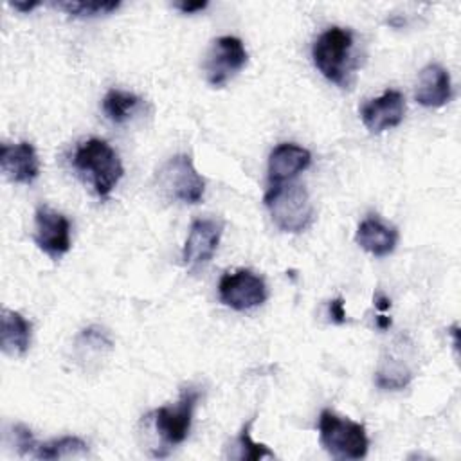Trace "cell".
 I'll use <instances>...</instances> for the list:
<instances>
[{
  "instance_id": "cell-26",
  "label": "cell",
  "mask_w": 461,
  "mask_h": 461,
  "mask_svg": "<svg viewBox=\"0 0 461 461\" xmlns=\"http://www.w3.org/2000/svg\"><path fill=\"white\" fill-rule=\"evenodd\" d=\"M376 326H378L380 330H389V326H391V319H389L387 315L380 313V315L376 317Z\"/></svg>"
},
{
  "instance_id": "cell-14",
  "label": "cell",
  "mask_w": 461,
  "mask_h": 461,
  "mask_svg": "<svg viewBox=\"0 0 461 461\" xmlns=\"http://www.w3.org/2000/svg\"><path fill=\"white\" fill-rule=\"evenodd\" d=\"M452 95L450 76L439 63H429L418 76L414 97L425 108H439L448 103Z\"/></svg>"
},
{
  "instance_id": "cell-19",
  "label": "cell",
  "mask_w": 461,
  "mask_h": 461,
  "mask_svg": "<svg viewBox=\"0 0 461 461\" xmlns=\"http://www.w3.org/2000/svg\"><path fill=\"white\" fill-rule=\"evenodd\" d=\"M54 5L63 9L70 16L92 18V16L108 14L115 9H119L121 2H58Z\"/></svg>"
},
{
  "instance_id": "cell-2",
  "label": "cell",
  "mask_w": 461,
  "mask_h": 461,
  "mask_svg": "<svg viewBox=\"0 0 461 461\" xmlns=\"http://www.w3.org/2000/svg\"><path fill=\"white\" fill-rule=\"evenodd\" d=\"M263 200L272 221L283 232L297 234L313 223L312 198L299 184L285 182L270 185Z\"/></svg>"
},
{
  "instance_id": "cell-9",
  "label": "cell",
  "mask_w": 461,
  "mask_h": 461,
  "mask_svg": "<svg viewBox=\"0 0 461 461\" xmlns=\"http://www.w3.org/2000/svg\"><path fill=\"white\" fill-rule=\"evenodd\" d=\"M34 243L50 259L58 261L70 250V221L49 205H40L34 214Z\"/></svg>"
},
{
  "instance_id": "cell-18",
  "label": "cell",
  "mask_w": 461,
  "mask_h": 461,
  "mask_svg": "<svg viewBox=\"0 0 461 461\" xmlns=\"http://www.w3.org/2000/svg\"><path fill=\"white\" fill-rule=\"evenodd\" d=\"M88 452V445L77 436H63L58 439H50L47 443H38L32 457L36 459H61L85 456Z\"/></svg>"
},
{
  "instance_id": "cell-20",
  "label": "cell",
  "mask_w": 461,
  "mask_h": 461,
  "mask_svg": "<svg viewBox=\"0 0 461 461\" xmlns=\"http://www.w3.org/2000/svg\"><path fill=\"white\" fill-rule=\"evenodd\" d=\"M254 423V418H250L247 421V425H243L240 436H238V448H240V457L241 459H249V461H256V459H263V457H274V452L263 445V443H256L250 438V427Z\"/></svg>"
},
{
  "instance_id": "cell-3",
  "label": "cell",
  "mask_w": 461,
  "mask_h": 461,
  "mask_svg": "<svg viewBox=\"0 0 461 461\" xmlns=\"http://www.w3.org/2000/svg\"><path fill=\"white\" fill-rule=\"evenodd\" d=\"M319 441L335 459H362L369 448L364 425L330 409H324L319 416Z\"/></svg>"
},
{
  "instance_id": "cell-23",
  "label": "cell",
  "mask_w": 461,
  "mask_h": 461,
  "mask_svg": "<svg viewBox=\"0 0 461 461\" xmlns=\"http://www.w3.org/2000/svg\"><path fill=\"white\" fill-rule=\"evenodd\" d=\"M173 5H175L180 13H184V14H193V13L203 11L209 4H207V2H175Z\"/></svg>"
},
{
  "instance_id": "cell-5",
  "label": "cell",
  "mask_w": 461,
  "mask_h": 461,
  "mask_svg": "<svg viewBox=\"0 0 461 461\" xmlns=\"http://www.w3.org/2000/svg\"><path fill=\"white\" fill-rule=\"evenodd\" d=\"M157 187L167 200L194 205L203 198L205 180L196 171L189 155H175L160 166Z\"/></svg>"
},
{
  "instance_id": "cell-16",
  "label": "cell",
  "mask_w": 461,
  "mask_h": 461,
  "mask_svg": "<svg viewBox=\"0 0 461 461\" xmlns=\"http://www.w3.org/2000/svg\"><path fill=\"white\" fill-rule=\"evenodd\" d=\"M31 344V322L14 310H2L0 317V346L9 357H22Z\"/></svg>"
},
{
  "instance_id": "cell-22",
  "label": "cell",
  "mask_w": 461,
  "mask_h": 461,
  "mask_svg": "<svg viewBox=\"0 0 461 461\" xmlns=\"http://www.w3.org/2000/svg\"><path fill=\"white\" fill-rule=\"evenodd\" d=\"M328 312H330V317L335 324H344L348 319H346V310H344V301L342 297H337L333 301H330L328 304Z\"/></svg>"
},
{
  "instance_id": "cell-1",
  "label": "cell",
  "mask_w": 461,
  "mask_h": 461,
  "mask_svg": "<svg viewBox=\"0 0 461 461\" xmlns=\"http://www.w3.org/2000/svg\"><path fill=\"white\" fill-rule=\"evenodd\" d=\"M72 164L81 175L90 178L95 194L101 198L112 193L124 173L117 151L106 140L95 137L77 144Z\"/></svg>"
},
{
  "instance_id": "cell-6",
  "label": "cell",
  "mask_w": 461,
  "mask_h": 461,
  "mask_svg": "<svg viewBox=\"0 0 461 461\" xmlns=\"http://www.w3.org/2000/svg\"><path fill=\"white\" fill-rule=\"evenodd\" d=\"M198 398L200 391L194 385H187L180 391L175 405H164L153 412L155 430L166 445H180L187 438Z\"/></svg>"
},
{
  "instance_id": "cell-15",
  "label": "cell",
  "mask_w": 461,
  "mask_h": 461,
  "mask_svg": "<svg viewBox=\"0 0 461 461\" xmlns=\"http://www.w3.org/2000/svg\"><path fill=\"white\" fill-rule=\"evenodd\" d=\"M355 241L366 252L376 258H384L396 249L398 230L396 227L385 223L378 216H367L358 223L355 232Z\"/></svg>"
},
{
  "instance_id": "cell-17",
  "label": "cell",
  "mask_w": 461,
  "mask_h": 461,
  "mask_svg": "<svg viewBox=\"0 0 461 461\" xmlns=\"http://www.w3.org/2000/svg\"><path fill=\"white\" fill-rule=\"evenodd\" d=\"M140 103H142V99L137 94L112 88L103 97V112L112 122L124 124L135 113V110L140 106Z\"/></svg>"
},
{
  "instance_id": "cell-12",
  "label": "cell",
  "mask_w": 461,
  "mask_h": 461,
  "mask_svg": "<svg viewBox=\"0 0 461 461\" xmlns=\"http://www.w3.org/2000/svg\"><path fill=\"white\" fill-rule=\"evenodd\" d=\"M0 169L16 184H32L40 175V160L34 146L27 140L0 146Z\"/></svg>"
},
{
  "instance_id": "cell-11",
  "label": "cell",
  "mask_w": 461,
  "mask_h": 461,
  "mask_svg": "<svg viewBox=\"0 0 461 461\" xmlns=\"http://www.w3.org/2000/svg\"><path fill=\"white\" fill-rule=\"evenodd\" d=\"M405 115V99L398 90H385L380 97L369 99L360 106V119L371 133L396 128Z\"/></svg>"
},
{
  "instance_id": "cell-10",
  "label": "cell",
  "mask_w": 461,
  "mask_h": 461,
  "mask_svg": "<svg viewBox=\"0 0 461 461\" xmlns=\"http://www.w3.org/2000/svg\"><path fill=\"white\" fill-rule=\"evenodd\" d=\"M223 232V221L214 218H198L191 223L182 249V259L187 267H200L211 261Z\"/></svg>"
},
{
  "instance_id": "cell-13",
  "label": "cell",
  "mask_w": 461,
  "mask_h": 461,
  "mask_svg": "<svg viewBox=\"0 0 461 461\" xmlns=\"http://www.w3.org/2000/svg\"><path fill=\"white\" fill-rule=\"evenodd\" d=\"M310 164L312 153L306 148L294 142H281L268 157V182L270 185L290 182Z\"/></svg>"
},
{
  "instance_id": "cell-7",
  "label": "cell",
  "mask_w": 461,
  "mask_h": 461,
  "mask_svg": "<svg viewBox=\"0 0 461 461\" xmlns=\"http://www.w3.org/2000/svg\"><path fill=\"white\" fill-rule=\"evenodd\" d=\"M220 301L236 310L247 312L267 301V285L261 276L252 270L225 272L218 283Z\"/></svg>"
},
{
  "instance_id": "cell-4",
  "label": "cell",
  "mask_w": 461,
  "mask_h": 461,
  "mask_svg": "<svg viewBox=\"0 0 461 461\" xmlns=\"http://www.w3.org/2000/svg\"><path fill=\"white\" fill-rule=\"evenodd\" d=\"M351 49L353 32L342 27H330L313 41V65L328 81L344 86L348 83V74L355 67L351 63Z\"/></svg>"
},
{
  "instance_id": "cell-21",
  "label": "cell",
  "mask_w": 461,
  "mask_h": 461,
  "mask_svg": "<svg viewBox=\"0 0 461 461\" xmlns=\"http://www.w3.org/2000/svg\"><path fill=\"white\" fill-rule=\"evenodd\" d=\"M11 438H13L14 447H16V450H18L20 454H23V456H25V454L32 456V454H34L38 443H36V439H34V436H32V432H31L29 427H25V425H22V423L13 425V427H11Z\"/></svg>"
},
{
  "instance_id": "cell-8",
  "label": "cell",
  "mask_w": 461,
  "mask_h": 461,
  "mask_svg": "<svg viewBox=\"0 0 461 461\" xmlns=\"http://www.w3.org/2000/svg\"><path fill=\"white\" fill-rule=\"evenodd\" d=\"M247 63V49L236 36H220L212 41L205 58V76L209 85L220 88L232 79Z\"/></svg>"
},
{
  "instance_id": "cell-25",
  "label": "cell",
  "mask_w": 461,
  "mask_h": 461,
  "mask_svg": "<svg viewBox=\"0 0 461 461\" xmlns=\"http://www.w3.org/2000/svg\"><path fill=\"white\" fill-rule=\"evenodd\" d=\"M373 301H375V308H376L378 312H385V310H389V306H391V299H389L387 295H384L382 292H376L375 297H373Z\"/></svg>"
},
{
  "instance_id": "cell-24",
  "label": "cell",
  "mask_w": 461,
  "mask_h": 461,
  "mask_svg": "<svg viewBox=\"0 0 461 461\" xmlns=\"http://www.w3.org/2000/svg\"><path fill=\"white\" fill-rule=\"evenodd\" d=\"M9 5L20 13H31L32 9H36L40 5L38 0H32V2H9Z\"/></svg>"
}]
</instances>
